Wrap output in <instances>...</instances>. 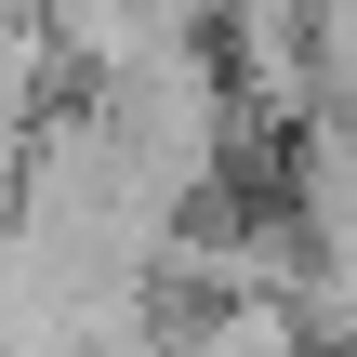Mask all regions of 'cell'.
Segmentation results:
<instances>
[{"instance_id": "obj_1", "label": "cell", "mask_w": 357, "mask_h": 357, "mask_svg": "<svg viewBox=\"0 0 357 357\" xmlns=\"http://www.w3.org/2000/svg\"><path fill=\"white\" fill-rule=\"evenodd\" d=\"M79 119H93V146H106V159L172 212V225H199V199L225 185L238 93H225V66H212L199 40H159V53H132V66H93Z\"/></svg>"}, {"instance_id": "obj_3", "label": "cell", "mask_w": 357, "mask_h": 357, "mask_svg": "<svg viewBox=\"0 0 357 357\" xmlns=\"http://www.w3.org/2000/svg\"><path fill=\"white\" fill-rule=\"evenodd\" d=\"M40 53H0V212H13V185H26V159H40Z\"/></svg>"}, {"instance_id": "obj_2", "label": "cell", "mask_w": 357, "mask_h": 357, "mask_svg": "<svg viewBox=\"0 0 357 357\" xmlns=\"http://www.w3.org/2000/svg\"><path fill=\"white\" fill-rule=\"evenodd\" d=\"M305 119L357 132V0H305Z\"/></svg>"}]
</instances>
